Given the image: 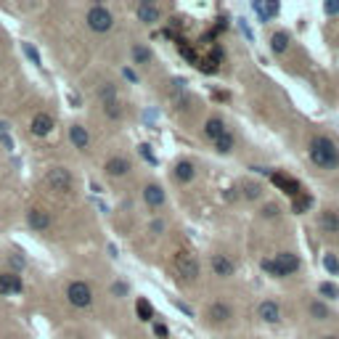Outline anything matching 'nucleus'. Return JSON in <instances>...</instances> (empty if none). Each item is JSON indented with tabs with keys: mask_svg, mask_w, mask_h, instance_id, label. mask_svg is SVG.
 <instances>
[{
	"mask_svg": "<svg viewBox=\"0 0 339 339\" xmlns=\"http://www.w3.org/2000/svg\"><path fill=\"white\" fill-rule=\"evenodd\" d=\"M194 175H196V167L188 162V159H183V162H178L175 164V181H181V183H191L194 181Z\"/></svg>",
	"mask_w": 339,
	"mask_h": 339,
	"instance_id": "nucleus-18",
	"label": "nucleus"
},
{
	"mask_svg": "<svg viewBox=\"0 0 339 339\" xmlns=\"http://www.w3.org/2000/svg\"><path fill=\"white\" fill-rule=\"evenodd\" d=\"M67 299L74 305V307H90L93 302V291L85 281H72L67 286Z\"/></svg>",
	"mask_w": 339,
	"mask_h": 339,
	"instance_id": "nucleus-5",
	"label": "nucleus"
},
{
	"mask_svg": "<svg viewBox=\"0 0 339 339\" xmlns=\"http://www.w3.org/2000/svg\"><path fill=\"white\" fill-rule=\"evenodd\" d=\"M323 11H326V14H339V3H326Z\"/></svg>",
	"mask_w": 339,
	"mask_h": 339,
	"instance_id": "nucleus-34",
	"label": "nucleus"
},
{
	"mask_svg": "<svg viewBox=\"0 0 339 339\" xmlns=\"http://www.w3.org/2000/svg\"><path fill=\"white\" fill-rule=\"evenodd\" d=\"M252 8L260 14L262 22H268V19H273L278 14V3H252Z\"/></svg>",
	"mask_w": 339,
	"mask_h": 339,
	"instance_id": "nucleus-21",
	"label": "nucleus"
},
{
	"mask_svg": "<svg viewBox=\"0 0 339 339\" xmlns=\"http://www.w3.org/2000/svg\"><path fill=\"white\" fill-rule=\"evenodd\" d=\"M27 223H30L35 231H45L51 225V215L45 210H30L27 212Z\"/></svg>",
	"mask_w": 339,
	"mask_h": 339,
	"instance_id": "nucleus-12",
	"label": "nucleus"
},
{
	"mask_svg": "<svg viewBox=\"0 0 339 339\" xmlns=\"http://www.w3.org/2000/svg\"><path fill=\"white\" fill-rule=\"evenodd\" d=\"M45 186L56 194H69L72 186H74L72 173L67 167H53V169H48V175H45Z\"/></svg>",
	"mask_w": 339,
	"mask_h": 339,
	"instance_id": "nucleus-2",
	"label": "nucleus"
},
{
	"mask_svg": "<svg viewBox=\"0 0 339 339\" xmlns=\"http://www.w3.org/2000/svg\"><path fill=\"white\" fill-rule=\"evenodd\" d=\"M323 268L331 273V276H339V260H336V254H331V252L326 254V257H323Z\"/></svg>",
	"mask_w": 339,
	"mask_h": 339,
	"instance_id": "nucleus-27",
	"label": "nucleus"
},
{
	"mask_svg": "<svg viewBox=\"0 0 339 339\" xmlns=\"http://www.w3.org/2000/svg\"><path fill=\"white\" fill-rule=\"evenodd\" d=\"M273 265H276V276H291V273H297L299 268V260H297V254H291V252H281L273 257Z\"/></svg>",
	"mask_w": 339,
	"mask_h": 339,
	"instance_id": "nucleus-6",
	"label": "nucleus"
},
{
	"mask_svg": "<svg viewBox=\"0 0 339 339\" xmlns=\"http://www.w3.org/2000/svg\"><path fill=\"white\" fill-rule=\"evenodd\" d=\"M69 138H72V143L80 148V151H85V148L90 146V135H88V130H85L82 125H72L69 127Z\"/></svg>",
	"mask_w": 339,
	"mask_h": 339,
	"instance_id": "nucleus-14",
	"label": "nucleus"
},
{
	"mask_svg": "<svg viewBox=\"0 0 339 339\" xmlns=\"http://www.w3.org/2000/svg\"><path fill=\"white\" fill-rule=\"evenodd\" d=\"M212 143H215V148H218V151H220V154H228V151H231V148H233V135H231V133H225L223 138H218V140H212Z\"/></svg>",
	"mask_w": 339,
	"mask_h": 339,
	"instance_id": "nucleus-25",
	"label": "nucleus"
},
{
	"mask_svg": "<svg viewBox=\"0 0 339 339\" xmlns=\"http://www.w3.org/2000/svg\"><path fill=\"white\" fill-rule=\"evenodd\" d=\"M101 101H103V106L109 109V114H111V117H119V109H117V90H114V85H103V88H101Z\"/></svg>",
	"mask_w": 339,
	"mask_h": 339,
	"instance_id": "nucleus-11",
	"label": "nucleus"
},
{
	"mask_svg": "<svg viewBox=\"0 0 339 339\" xmlns=\"http://www.w3.org/2000/svg\"><path fill=\"white\" fill-rule=\"evenodd\" d=\"M204 133H207V138H210V140H218V138H223L225 133H228V130H225V122H223V119L212 117V119H207Z\"/></svg>",
	"mask_w": 339,
	"mask_h": 339,
	"instance_id": "nucleus-17",
	"label": "nucleus"
},
{
	"mask_svg": "<svg viewBox=\"0 0 339 339\" xmlns=\"http://www.w3.org/2000/svg\"><path fill=\"white\" fill-rule=\"evenodd\" d=\"M24 53H27V56H30V59H32V64H37V67H43V61H40V53H37V51L32 48L30 43H24Z\"/></svg>",
	"mask_w": 339,
	"mask_h": 339,
	"instance_id": "nucleus-30",
	"label": "nucleus"
},
{
	"mask_svg": "<svg viewBox=\"0 0 339 339\" xmlns=\"http://www.w3.org/2000/svg\"><path fill=\"white\" fill-rule=\"evenodd\" d=\"M323 339H339V336H323Z\"/></svg>",
	"mask_w": 339,
	"mask_h": 339,
	"instance_id": "nucleus-39",
	"label": "nucleus"
},
{
	"mask_svg": "<svg viewBox=\"0 0 339 339\" xmlns=\"http://www.w3.org/2000/svg\"><path fill=\"white\" fill-rule=\"evenodd\" d=\"M0 294L11 297V294H22V278L16 273H3L0 276Z\"/></svg>",
	"mask_w": 339,
	"mask_h": 339,
	"instance_id": "nucleus-7",
	"label": "nucleus"
},
{
	"mask_svg": "<svg viewBox=\"0 0 339 339\" xmlns=\"http://www.w3.org/2000/svg\"><path fill=\"white\" fill-rule=\"evenodd\" d=\"M11 262H14L16 268H24V257H11Z\"/></svg>",
	"mask_w": 339,
	"mask_h": 339,
	"instance_id": "nucleus-37",
	"label": "nucleus"
},
{
	"mask_svg": "<svg viewBox=\"0 0 339 339\" xmlns=\"http://www.w3.org/2000/svg\"><path fill=\"white\" fill-rule=\"evenodd\" d=\"M321 228L328 233H339V215L336 212H323L321 215Z\"/></svg>",
	"mask_w": 339,
	"mask_h": 339,
	"instance_id": "nucleus-22",
	"label": "nucleus"
},
{
	"mask_svg": "<svg viewBox=\"0 0 339 339\" xmlns=\"http://www.w3.org/2000/svg\"><path fill=\"white\" fill-rule=\"evenodd\" d=\"M270 181H273V183H276V186L281 188V191H286L289 196H294V199H297V196H299V194H302V188H299V183L294 181V178H289V175L273 173V175H270Z\"/></svg>",
	"mask_w": 339,
	"mask_h": 339,
	"instance_id": "nucleus-8",
	"label": "nucleus"
},
{
	"mask_svg": "<svg viewBox=\"0 0 339 339\" xmlns=\"http://www.w3.org/2000/svg\"><path fill=\"white\" fill-rule=\"evenodd\" d=\"M133 59L135 64H148L151 61V51L143 48V45H133Z\"/></svg>",
	"mask_w": 339,
	"mask_h": 339,
	"instance_id": "nucleus-26",
	"label": "nucleus"
},
{
	"mask_svg": "<svg viewBox=\"0 0 339 339\" xmlns=\"http://www.w3.org/2000/svg\"><path fill=\"white\" fill-rule=\"evenodd\" d=\"M257 313H260L262 321H268V323H278V321H281V307L273 302V299H265V302H260Z\"/></svg>",
	"mask_w": 339,
	"mask_h": 339,
	"instance_id": "nucleus-9",
	"label": "nucleus"
},
{
	"mask_svg": "<svg viewBox=\"0 0 339 339\" xmlns=\"http://www.w3.org/2000/svg\"><path fill=\"white\" fill-rule=\"evenodd\" d=\"M138 19L143 24H156L159 22V6L154 3H140L138 6Z\"/></svg>",
	"mask_w": 339,
	"mask_h": 339,
	"instance_id": "nucleus-16",
	"label": "nucleus"
},
{
	"mask_svg": "<svg viewBox=\"0 0 339 339\" xmlns=\"http://www.w3.org/2000/svg\"><path fill=\"white\" fill-rule=\"evenodd\" d=\"M143 199L148 207H162L164 204V191H162V186H156V183H148L143 188Z\"/></svg>",
	"mask_w": 339,
	"mask_h": 339,
	"instance_id": "nucleus-13",
	"label": "nucleus"
},
{
	"mask_svg": "<svg viewBox=\"0 0 339 339\" xmlns=\"http://www.w3.org/2000/svg\"><path fill=\"white\" fill-rule=\"evenodd\" d=\"M321 294L328 297V299H336V297H339V286H336V284H328V281H326V284H321Z\"/></svg>",
	"mask_w": 339,
	"mask_h": 339,
	"instance_id": "nucleus-29",
	"label": "nucleus"
},
{
	"mask_svg": "<svg viewBox=\"0 0 339 339\" xmlns=\"http://www.w3.org/2000/svg\"><path fill=\"white\" fill-rule=\"evenodd\" d=\"M310 204H313V199L305 196V194H299L294 199V204H291V210H294V212H305V210H310Z\"/></svg>",
	"mask_w": 339,
	"mask_h": 339,
	"instance_id": "nucleus-28",
	"label": "nucleus"
},
{
	"mask_svg": "<svg viewBox=\"0 0 339 339\" xmlns=\"http://www.w3.org/2000/svg\"><path fill=\"white\" fill-rule=\"evenodd\" d=\"M88 27L93 32H109L111 30V24H114V16H111L109 8H103V6H93L90 11H88Z\"/></svg>",
	"mask_w": 339,
	"mask_h": 339,
	"instance_id": "nucleus-3",
	"label": "nucleus"
},
{
	"mask_svg": "<svg viewBox=\"0 0 339 339\" xmlns=\"http://www.w3.org/2000/svg\"><path fill=\"white\" fill-rule=\"evenodd\" d=\"M175 270L183 281H196L199 278V262L196 257H191L188 252H178L175 254Z\"/></svg>",
	"mask_w": 339,
	"mask_h": 339,
	"instance_id": "nucleus-4",
	"label": "nucleus"
},
{
	"mask_svg": "<svg viewBox=\"0 0 339 339\" xmlns=\"http://www.w3.org/2000/svg\"><path fill=\"white\" fill-rule=\"evenodd\" d=\"M140 156H143V159H148L151 164H156V156L151 154V146H148V143H140Z\"/></svg>",
	"mask_w": 339,
	"mask_h": 339,
	"instance_id": "nucleus-32",
	"label": "nucleus"
},
{
	"mask_svg": "<svg viewBox=\"0 0 339 339\" xmlns=\"http://www.w3.org/2000/svg\"><path fill=\"white\" fill-rule=\"evenodd\" d=\"M212 270H215V276L228 278V276H233V262L225 254H212Z\"/></svg>",
	"mask_w": 339,
	"mask_h": 339,
	"instance_id": "nucleus-10",
	"label": "nucleus"
},
{
	"mask_svg": "<svg viewBox=\"0 0 339 339\" xmlns=\"http://www.w3.org/2000/svg\"><path fill=\"white\" fill-rule=\"evenodd\" d=\"M207 315H210L215 323H223V321H228V318H231V307L223 305V302H215V305H210Z\"/></svg>",
	"mask_w": 339,
	"mask_h": 339,
	"instance_id": "nucleus-20",
	"label": "nucleus"
},
{
	"mask_svg": "<svg viewBox=\"0 0 339 339\" xmlns=\"http://www.w3.org/2000/svg\"><path fill=\"white\" fill-rule=\"evenodd\" d=\"M154 334H156V336H167V326L156 323V326H154Z\"/></svg>",
	"mask_w": 339,
	"mask_h": 339,
	"instance_id": "nucleus-35",
	"label": "nucleus"
},
{
	"mask_svg": "<svg viewBox=\"0 0 339 339\" xmlns=\"http://www.w3.org/2000/svg\"><path fill=\"white\" fill-rule=\"evenodd\" d=\"M125 77H127V80H133V82L138 80V77H135V72H130V69H125Z\"/></svg>",
	"mask_w": 339,
	"mask_h": 339,
	"instance_id": "nucleus-38",
	"label": "nucleus"
},
{
	"mask_svg": "<svg viewBox=\"0 0 339 339\" xmlns=\"http://www.w3.org/2000/svg\"><path fill=\"white\" fill-rule=\"evenodd\" d=\"M310 159L323 169H334L339 164V148L328 138L318 135V138L310 140Z\"/></svg>",
	"mask_w": 339,
	"mask_h": 339,
	"instance_id": "nucleus-1",
	"label": "nucleus"
},
{
	"mask_svg": "<svg viewBox=\"0 0 339 339\" xmlns=\"http://www.w3.org/2000/svg\"><path fill=\"white\" fill-rule=\"evenodd\" d=\"M135 313L140 321H151V315H154V307L146 302V299H138V305H135Z\"/></svg>",
	"mask_w": 339,
	"mask_h": 339,
	"instance_id": "nucleus-24",
	"label": "nucleus"
},
{
	"mask_svg": "<svg viewBox=\"0 0 339 339\" xmlns=\"http://www.w3.org/2000/svg\"><path fill=\"white\" fill-rule=\"evenodd\" d=\"M310 313H313L315 318H328V310H326L323 305H318V302H313V305H310Z\"/></svg>",
	"mask_w": 339,
	"mask_h": 339,
	"instance_id": "nucleus-31",
	"label": "nucleus"
},
{
	"mask_svg": "<svg viewBox=\"0 0 339 339\" xmlns=\"http://www.w3.org/2000/svg\"><path fill=\"white\" fill-rule=\"evenodd\" d=\"M270 48H273V53H284L289 48V35L286 32H276L270 37Z\"/></svg>",
	"mask_w": 339,
	"mask_h": 339,
	"instance_id": "nucleus-23",
	"label": "nucleus"
},
{
	"mask_svg": "<svg viewBox=\"0 0 339 339\" xmlns=\"http://www.w3.org/2000/svg\"><path fill=\"white\" fill-rule=\"evenodd\" d=\"M53 130V117L51 114H35L32 119V133L35 135H48Z\"/></svg>",
	"mask_w": 339,
	"mask_h": 339,
	"instance_id": "nucleus-15",
	"label": "nucleus"
},
{
	"mask_svg": "<svg viewBox=\"0 0 339 339\" xmlns=\"http://www.w3.org/2000/svg\"><path fill=\"white\" fill-rule=\"evenodd\" d=\"M265 215H268V218H273V215H278V207H276V204H268V207H265Z\"/></svg>",
	"mask_w": 339,
	"mask_h": 339,
	"instance_id": "nucleus-36",
	"label": "nucleus"
},
{
	"mask_svg": "<svg viewBox=\"0 0 339 339\" xmlns=\"http://www.w3.org/2000/svg\"><path fill=\"white\" fill-rule=\"evenodd\" d=\"M103 169H106V173H109L111 178H119V175H125L127 169H130V162H127L125 156H114V159H109Z\"/></svg>",
	"mask_w": 339,
	"mask_h": 339,
	"instance_id": "nucleus-19",
	"label": "nucleus"
},
{
	"mask_svg": "<svg viewBox=\"0 0 339 339\" xmlns=\"http://www.w3.org/2000/svg\"><path fill=\"white\" fill-rule=\"evenodd\" d=\"M244 191H247V199H257V196H260V186H244Z\"/></svg>",
	"mask_w": 339,
	"mask_h": 339,
	"instance_id": "nucleus-33",
	"label": "nucleus"
}]
</instances>
